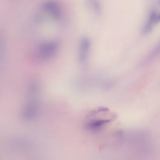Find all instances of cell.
I'll use <instances>...</instances> for the list:
<instances>
[{
  "label": "cell",
  "mask_w": 160,
  "mask_h": 160,
  "mask_svg": "<svg viewBox=\"0 0 160 160\" xmlns=\"http://www.w3.org/2000/svg\"><path fill=\"white\" fill-rule=\"evenodd\" d=\"M45 11L50 14L54 18L59 19L61 17V11L57 3L53 1H48L43 5Z\"/></svg>",
  "instance_id": "1"
},
{
  "label": "cell",
  "mask_w": 160,
  "mask_h": 160,
  "mask_svg": "<svg viewBox=\"0 0 160 160\" xmlns=\"http://www.w3.org/2000/svg\"><path fill=\"white\" fill-rule=\"evenodd\" d=\"M40 54L42 57H51L52 55L56 52L57 48V45L56 43H48L44 44L40 47Z\"/></svg>",
  "instance_id": "2"
},
{
  "label": "cell",
  "mask_w": 160,
  "mask_h": 160,
  "mask_svg": "<svg viewBox=\"0 0 160 160\" xmlns=\"http://www.w3.org/2000/svg\"><path fill=\"white\" fill-rule=\"evenodd\" d=\"M89 41L87 38H84L81 42L80 58L81 61H84L87 56V50L89 48Z\"/></svg>",
  "instance_id": "3"
},
{
  "label": "cell",
  "mask_w": 160,
  "mask_h": 160,
  "mask_svg": "<svg viewBox=\"0 0 160 160\" xmlns=\"http://www.w3.org/2000/svg\"><path fill=\"white\" fill-rule=\"evenodd\" d=\"M157 15L155 12L151 13L149 17V20L143 29V33L144 34L148 33L152 30L154 23L156 22Z\"/></svg>",
  "instance_id": "4"
},
{
  "label": "cell",
  "mask_w": 160,
  "mask_h": 160,
  "mask_svg": "<svg viewBox=\"0 0 160 160\" xmlns=\"http://www.w3.org/2000/svg\"><path fill=\"white\" fill-rule=\"evenodd\" d=\"M160 22V13L158 15V16L157 17V18H156V23H159Z\"/></svg>",
  "instance_id": "5"
}]
</instances>
